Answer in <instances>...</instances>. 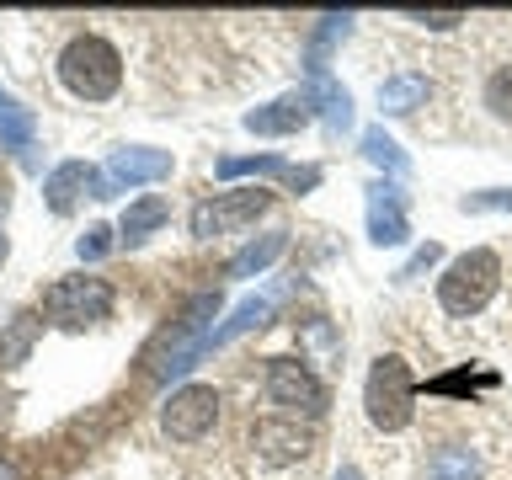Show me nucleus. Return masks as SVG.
Returning <instances> with one entry per match:
<instances>
[{"instance_id":"f257e3e1","label":"nucleus","mask_w":512,"mask_h":480,"mask_svg":"<svg viewBox=\"0 0 512 480\" xmlns=\"http://www.w3.org/2000/svg\"><path fill=\"white\" fill-rule=\"evenodd\" d=\"M54 75L75 102L96 107V102H112V96L123 91V54L102 38V32H75V38L59 48Z\"/></svg>"},{"instance_id":"f03ea898","label":"nucleus","mask_w":512,"mask_h":480,"mask_svg":"<svg viewBox=\"0 0 512 480\" xmlns=\"http://www.w3.org/2000/svg\"><path fill=\"white\" fill-rule=\"evenodd\" d=\"M224 310V299L219 294H198L182 310V320L166 331V342H160V352L150 358V379L155 384H171V379H182L187 368H198L208 352H214V320Z\"/></svg>"},{"instance_id":"7ed1b4c3","label":"nucleus","mask_w":512,"mask_h":480,"mask_svg":"<svg viewBox=\"0 0 512 480\" xmlns=\"http://www.w3.org/2000/svg\"><path fill=\"white\" fill-rule=\"evenodd\" d=\"M496 288H502V256H496L491 246H475V251H464V256H454V262L443 267L438 310L454 315V320H470V315H480L496 299Z\"/></svg>"},{"instance_id":"20e7f679","label":"nucleus","mask_w":512,"mask_h":480,"mask_svg":"<svg viewBox=\"0 0 512 480\" xmlns=\"http://www.w3.org/2000/svg\"><path fill=\"white\" fill-rule=\"evenodd\" d=\"M363 411L374 432H406L416 416V379L400 352H379L363 379Z\"/></svg>"},{"instance_id":"39448f33","label":"nucleus","mask_w":512,"mask_h":480,"mask_svg":"<svg viewBox=\"0 0 512 480\" xmlns=\"http://www.w3.org/2000/svg\"><path fill=\"white\" fill-rule=\"evenodd\" d=\"M262 390H267V400L283 416H304V422L326 416V406H331V390H326V379L310 368V358H288V352L283 358H267Z\"/></svg>"},{"instance_id":"423d86ee","label":"nucleus","mask_w":512,"mask_h":480,"mask_svg":"<svg viewBox=\"0 0 512 480\" xmlns=\"http://www.w3.org/2000/svg\"><path fill=\"white\" fill-rule=\"evenodd\" d=\"M112 304H118L112 283L107 278H91V272H70V278H59V283L43 288V315L54 320V326H70V331L107 320Z\"/></svg>"},{"instance_id":"0eeeda50","label":"nucleus","mask_w":512,"mask_h":480,"mask_svg":"<svg viewBox=\"0 0 512 480\" xmlns=\"http://www.w3.org/2000/svg\"><path fill=\"white\" fill-rule=\"evenodd\" d=\"M272 208V192L267 187H235V192H214V198H203L192 208L187 230L198 240H214V235H230L240 224H256Z\"/></svg>"},{"instance_id":"6e6552de","label":"nucleus","mask_w":512,"mask_h":480,"mask_svg":"<svg viewBox=\"0 0 512 480\" xmlns=\"http://www.w3.org/2000/svg\"><path fill=\"white\" fill-rule=\"evenodd\" d=\"M171 150H155V144H123V150L107 155L102 176H96L91 198H118L128 187H150V182H166L171 176Z\"/></svg>"},{"instance_id":"1a4fd4ad","label":"nucleus","mask_w":512,"mask_h":480,"mask_svg":"<svg viewBox=\"0 0 512 480\" xmlns=\"http://www.w3.org/2000/svg\"><path fill=\"white\" fill-rule=\"evenodd\" d=\"M219 422V390L214 384H182V390L166 395V406H160V432H166L171 443H198L208 438Z\"/></svg>"},{"instance_id":"9d476101","label":"nucleus","mask_w":512,"mask_h":480,"mask_svg":"<svg viewBox=\"0 0 512 480\" xmlns=\"http://www.w3.org/2000/svg\"><path fill=\"white\" fill-rule=\"evenodd\" d=\"M368 240L374 246H406L411 240V224H406V192L395 182H368Z\"/></svg>"},{"instance_id":"9b49d317","label":"nucleus","mask_w":512,"mask_h":480,"mask_svg":"<svg viewBox=\"0 0 512 480\" xmlns=\"http://www.w3.org/2000/svg\"><path fill=\"white\" fill-rule=\"evenodd\" d=\"M256 459L283 470V464H299L310 459V427H299V416H272V422H256Z\"/></svg>"},{"instance_id":"f8f14e48","label":"nucleus","mask_w":512,"mask_h":480,"mask_svg":"<svg viewBox=\"0 0 512 480\" xmlns=\"http://www.w3.org/2000/svg\"><path fill=\"white\" fill-rule=\"evenodd\" d=\"M240 123H246L251 134H267V139L299 134L304 123H315V96L310 91H288V96H278V102H267V107H251Z\"/></svg>"},{"instance_id":"ddd939ff","label":"nucleus","mask_w":512,"mask_h":480,"mask_svg":"<svg viewBox=\"0 0 512 480\" xmlns=\"http://www.w3.org/2000/svg\"><path fill=\"white\" fill-rule=\"evenodd\" d=\"M96 176H102V171L86 166V160H59V166L43 176V203L54 208V214H70V208L96 187Z\"/></svg>"},{"instance_id":"4468645a","label":"nucleus","mask_w":512,"mask_h":480,"mask_svg":"<svg viewBox=\"0 0 512 480\" xmlns=\"http://www.w3.org/2000/svg\"><path fill=\"white\" fill-rule=\"evenodd\" d=\"M432 96V80L422 70H400L390 80H379V112L384 118H411L416 107H427Z\"/></svg>"},{"instance_id":"2eb2a0df","label":"nucleus","mask_w":512,"mask_h":480,"mask_svg":"<svg viewBox=\"0 0 512 480\" xmlns=\"http://www.w3.org/2000/svg\"><path fill=\"white\" fill-rule=\"evenodd\" d=\"M166 224H171V203L160 198V192H144V198H134L123 208L118 240H123V246H139V240H150L155 230H166Z\"/></svg>"},{"instance_id":"dca6fc26","label":"nucleus","mask_w":512,"mask_h":480,"mask_svg":"<svg viewBox=\"0 0 512 480\" xmlns=\"http://www.w3.org/2000/svg\"><path fill=\"white\" fill-rule=\"evenodd\" d=\"M32 144H38V112L27 102H16V96L0 86V150L32 155Z\"/></svg>"},{"instance_id":"f3484780","label":"nucleus","mask_w":512,"mask_h":480,"mask_svg":"<svg viewBox=\"0 0 512 480\" xmlns=\"http://www.w3.org/2000/svg\"><path fill=\"white\" fill-rule=\"evenodd\" d=\"M427 480H480V448L475 443H438L427 454Z\"/></svg>"},{"instance_id":"a211bd4d","label":"nucleus","mask_w":512,"mask_h":480,"mask_svg":"<svg viewBox=\"0 0 512 480\" xmlns=\"http://www.w3.org/2000/svg\"><path fill=\"white\" fill-rule=\"evenodd\" d=\"M288 251V230H267V235H256V240H246L235 256H230V278H256V272H267L278 256Z\"/></svg>"},{"instance_id":"6ab92c4d","label":"nucleus","mask_w":512,"mask_h":480,"mask_svg":"<svg viewBox=\"0 0 512 480\" xmlns=\"http://www.w3.org/2000/svg\"><path fill=\"white\" fill-rule=\"evenodd\" d=\"M310 96H315V112L326 118V134L352 128V96H347V86H336L331 75H310Z\"/></svg>"},{"instance_id":"aec40b11","label":"nucleus","mask_w":512,"mask_h":480,"mask_svg":"<svg viewBox=\"0 0 512 480\" xmlns=\"http://www.w3.org/2000/svg\"><path fill=\"white\" fill-rule=\"evenodd\" d=\"M38 336H43V320L32 315V310H22L6 331H0V368L27 363V358H32V347H38Z\"/></svg>"},{"instance_id":"412c9836","label":"nucleus","mask_w":512,"mask_h":480,"mask_svg":"<svg viewBox=\"0 0 512 480\" xmlns=\"http://www.w3.org/2000/svg\"><path fill=\"white\" fill-rule=\"evenodd\" d=\"M267 315H272V294L240 299L235 310H230V320H224V326H214V347H230L235 336H246V331H256V326H267Z\"/></svg>"},{"instance_id":"4be33fe9","label":"nucleus","mask_w":512,"mask_h":480,"mask_svg":"<svg viewBox=\"0 0 512 480\" xmlns=\"http://www.w3.org/2000/svg\"><path fill=\"white\" fill-rule=\"evenodd\" d=\"M358 144H363V155H368V160H374V166H379V171H390V182H400V176H406V171H411V155H406V150H400V144H395L390 134H384V128H379V123H374V128H363V139H358Z\"/></svg>"},{"instance_id":"5701e85b","label":"nucleus","mask_w":512,"mask_h":480,"mask_svg":"<svg viewBox=\"0 0 512 480\" xmlns=\"http://www.w3.org/2000/svg\"><path fill=\"white\" fill-rule=\"evenodd\" d=\"M214 171L224 182H235V176H288V160L283 155H224Z\"/></svg>"},{"instance_id":"b1692460","label":"nucleus","mask_w":512,"mask_h":480,"mask_svg":"<svg viewBox=\"0 0 512 480\" xmlns=\"http://www.w3.org/2000/svg\"><path fill=\"white\" fill-rule=\"evenodd\" d=\"M480 102H486L491 118L512 123V59H507V64H496V70L486 75V86H480Z\"/></svg>"},{"instance_id":"393cba45","label":"nucleus","mask_w":512,"mask_h":480,"mask_svg":"<svg viewBox=\"0 0 512 480\" xmlns=\"http://www.w3.org/2000/svg\"><path fill=\"white\" fill-rule=\"evenodd\" d=\"M464 214H512V187H486V192H464L459 198Z\"/></svg>"},{"instance_id":"a878e982","label":"nucleus","mask_w":512,"mask_h":480,"mask_svg":"<svg viewBox=\"0 0 512 480\" xmlns=\"http://www.w3.org/2000/svg\"><path fill=\"white\" fill-rule=\"evenodd\" d=\"M112 246H118V230H112V224H91V230L75 240V256L80 262H102Z\"/></svg>"},{"instance_id":"bb28decb","label":"nucleus","mask_w":512,"mask_h":480,"mask_svg":"<svg viewBox=\"0 0 512 480\" xmlns=\"http://www.w3.org/2000/svg\"><path fill=\"white\" fill-rule=\"evenodd\" d=\"M475 384H486V390H491L496 374H480V379H475V374H443V379H432L427 390H432V395H470Z\"/></svg>"},{"instance_id":"cd10ccee","label":"nucleus","mask_w":512,"mask_h":480,"mask_svg":"<svg viewBox=\"0 0 512 480\" xmlns=\"http://www.w3.org/2000/svg\"><path fill=\"white\" fill-rule=\"evenodd\" d=\"M438 256H443V246H438V240H427V246H416V251H411V262L395 272V283H411V278H422L427 267H438Z\"/></svg>"},{"instance_id":"c85d7f7f","label":"nucleus","mask_w":512,"mask_h":480,"mask_svg":"<svg viewBox=\"0 0 512 480\" xmlns=\"http://www.w3.org/2000/svg\"><path fill=\"white\" fill-rule=\"evenodd\" d=\"M406 22L427 27V32H454L459 22H470V16H464V11H406Z\"/></svg>"},{"instance_id":"c756f323","label":"nucleus","mask_w":512,"mask_h":480,"mask_svg":"<svg viewBox=\"0 0 512 480\" xmlns=\"http://www.w3.org/2000/svg\"><path fill=\"white\" fill-rule=\"evenodd\" d=\"M294 192H315L320 187V166H288V176H283Z\"/></svg>"},{"instance_id":"7c9ffc66","label":"nucleus","mask_w":512,"mask_h":480,"mask_svg":"<svg viewBox=\"0 0 512 480\" xmlns=\"http://www.w3.org/2000/svg\"><path fill=\"white\" fill-rule=\"evenodd\" d=\"M336 480H363V470H358V464H342V470H336Z\"/></svg>"},{"instance_id":"2f4dec72","label":"nucleus","mask_w":512,"mask_h":480,"mask_svg":"<svg viewBox=\"0 0 512 480\" xmlns=\"http://www.w3.org/2000/svg\"><path fill=\"white\" fill-rule=\"evenodd\" d=\"M6 256H11V240H6V235H0V262H6Z\"/></svg>"},{"instance_id":"473e14b6","label":"nucleus","mask_w":512,"mask_h":480,"mask_svg":"<svg viewBox=\"0 0 512 480\" xmlns=\"http://www.w3.org/2000/svg\"><path fill=\"white\" fill-rule=\"evenodd\" d=\"M0 480H16V470H11V464H0Z\"/></svg>"},{"instance_id":"72a5a7b5","label":"nucleus","mask_w":512,"mask_h":480,"mask_svg":"<svg viewBox=\"0 0 512 480\" xmlns=\"http://www.w3.org/2000/svg\"><path fill=\"white\" fill-rule=\"evenodd\" d=\"M0 208H6V198H0Z\"/></svg>"}]
</instances>
